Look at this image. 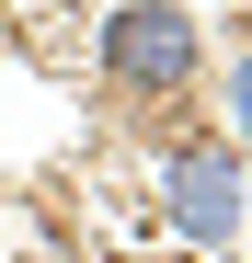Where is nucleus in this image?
I'll return each instance as SVG.
<instances>
[{"label":"nucleus","instance_id":"f257e3e1","mask_svg":"<svg viewBox=\"0 0 252 263\" xmlns=\"http://www.w3.org/2000/svg\"><path fill=\"white\" fill-rule=\"evenodd\" d=\"M103 80L126 103H184L206 80V34L184 0H115L103 12Z\"/></svg>","mask_w":252,"mask_h":263},{"label":"nucleus","instance_id":"f03ea898","mask_svg":"<svg viewBox=\"0 0 252 263\" xmlns=\"http://www.w3.org/2000/svg\"><path fill=\"white\" fill-rule=\"evenodd\" d=\"M160 195H172V229H184V240H206V252H218V240L241 229V149L184 138L172 160H160Z\"/></svg>","mask_w":252,"mask_h":263},{"label":"nucleus","instance_id":"7ed1b4c3","mask_svg":"<svg viewBox=\"0 0 252 263\" xmlns=\"http://www.w3.org/2000/svg\"><path fill=\"white\" fill-rule=\"evenodd\" d=\"M229 126H241V138H252V34H241V46H229Z\"/></svg>","mask_w":252,"mask_h":263}]
</instances>
